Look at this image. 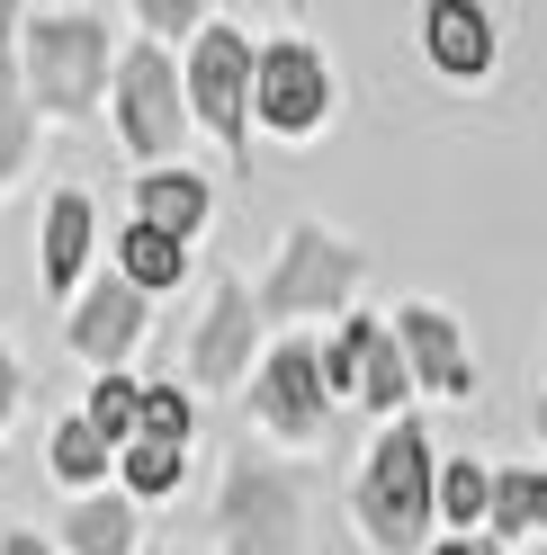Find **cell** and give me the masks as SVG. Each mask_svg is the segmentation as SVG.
I'll return each instance as SVG.
<instances>
[{
    "instance_id": "obj_1",
    "label": "cell",
    "mask_w": 547,
    "mask_h": 555,
    "mask_svg": "<svg viewBox=\"0 0 547 555\" xmlns=\"http://www.w3.org/2000/svg\"><path fill=\"white\" fill-rule=\"evenodd\" d=\"M431 457H422V430H386L378 448V475H368V529H378L386 546H404L422 529V511H431Z\"/></svg>"
},
{
    "instance_id": "obj_2",
    "label": "cell",
    "mask_w": 547,
    "mask_h": 555,
    "mask_svg": "<svg viewBox=\"0 0 547 555\" xmlns=\"http://www.w3.org/2000/svg\"><path fill=\"white\" fill-rule=\"evenodd\" d=\"M252 46L233 37V27H207L189 54V99H198V117H207L216 134H243V90H252Z\"/></svg>"
},
{
    "instance_id": "obj_3",
    "label": "cell",
    "mask_w": 547,
    "mask_h": 555,
    "mask_svg": "<svg viewBox=\"0 0 547 555\" xmlns=\"http://www.w3.org/2000/svg\"><path fill=\"white\" fill-rule=\"evenodd\" d=\"M117 117H126V144H135V153H170V134H180V73H170L153 46H144V54H126Z\"/></svg>"
},
{
    "instance_id": "obj_4",
    "label": "cell",
    "mask_w": 547,
    "mask_h": 555,
    "mask_svg": "<svg viewBox=\"0 0 547 555\" xmlns=\"http://www.w3.org/2000/svg\"><path fill=\"white\" fill-rule=\"evenodd\" d=\"M99 54H109L99 18H46L37 27V81H46L54 108H81V99L99 90Z\"/></svg>"
},
{
    "instance_id": "obj_5",
    "label": "cell",
    "mask_w": 547,
    "mask_h": 555,
    "mask_svg": "<svg viewBox=\"0 0 547 555\" xmlns=\"http://www.w3.org/2000/svg\"><path fill=\"white\" fill-rule=\"evenodd\" d=\"M252 99H260V117L269 126H315L323 117V63L305 54V46H269L260 54V73H252Z\"/></svg>"
},
{
    "instance_id": "obj_6",
    "label": "cell",
    "mask_w": 547,
    "mask_h": 555,
    "mask_svg": "<svg viewBox=\"0 0 547 555\" xmlns=\"http://www.w3.org/2000/svg\"><path fill=\"white\" fill-rule=\"evenodd\" d=\"M269 412H279V430H315L323 422V359L315 350H269Z\"/></svg>"
},
{
    "instance_id": "obj_7",
    "label": "cell",
    "mask_w": 547,
    "mask_h": 555,
    "mask_svg": "<svg viewBox=\"0 0 547 555\" xmlns=\"http://www.w3.org/2000/svg\"><path fill=\"white\" fill-rule=\"evenodd\" d=\"M135 332H144V296H135L126 278H117V287H99V296L81 305V323H73L81 359H126V340H135Z\"/></svg>"
},
{
    "instance_id": "obj_8",
    "label": "cell",
    "mask_w": 547,
    "mask_h": 555,
    "mask_svg": "<svg viewBox=\"0 0 547 555\" xmlns=\"http://www.w3.org/2000/svg\"><path fill=\"white\" fill-rule=\"evenodd\" d=\"M431 54H440V73H485L494 63V27L467 10V0H440L431 10Z\"/></svg>"
},
{
    "instance_id": "obj_9",
    "label": "cell",
    "mask_w": 547,
    "mask_h": 555,
    "mask_svg": "<svg viewBox=\"0 0 547 555\" xmlns=\"http://www.w3.org/2000/svg\"><path fill=\"white\" fill-rule=\"evenodd\" d=\"M135 216H144L153 233H170V242H189V233H198V216H207V189H198V180H180V170H162V180H144Z\"/></svg>"
},
{
    "instance_id": "obj_10",
    "label": "cell",
    "mask_w": 547,
    "mask_h": 555,
    "mask_svg": "<svg viewBox=\"0 0 547 555\" xmlns=\"http://www.w3.org/2000/svg\"><path fill=\"white\" fill-rule=\"evenodd\" d=\"M404 350L422 359V376L440 395H467V359H458V332L440 323V314H404Z\"/></svg>"
},
{
    "instance_id": "obj_11",
    "label": "cell",
    "mask_w": 547,
    "mask_h": 555,
    "mask_svg": "<svg viewBox=\"0 0 547 555\" xmlns=\"http://www.w3.org/2000/svg\"><path fill=\"white\" fill-rule=\"evenodd\" d=\"M117 278H126V287H180V242L153 233V224H126V242H117Z\"/></svg>"
},
{
    "instance_id": "obj_12",
    "label": "cell",
    "mask_w": 547,
    "mask_h": 555,
    "mask_svg": "<svg viewBox=\"0 0 547 555\" xmlns=\"http://www.w3.org/2000/svg\"><path fill=\"white\" fill-rule=\"evenodd\" d=\"M81 251H90V197H54V216H46V278L54 287L81 278Z\"/></svg>"
},
{
    "instance_id": "obj_13",
    "label": "cell",
    "mask_w": 547,
    "mask_h": 555,
    "mask_svg": "<svg viewBox=\"0 0 547 555\" xmlns=\"http://www.w3.org/2000/svg\"><path fill=\"white\" fill-rule=\"evenodd\" d=\"M351 340H359V395L368 403H404V386H414V376H404V359H395V340L378 332V323H351Z\"/></svg>"
},
{
    "instance_id": "obj_14",
    "label": "cell",
    "mask_w": 547,
    "mask_h": 555,
    "mask_svg": "<svg viewBox=\"0 0 547 555\" xmlns=\"http://www.w3.org/2000/svg\"><path fill=\"white\" fill-rule=\"evenodd\" d=\"M323 278H351V260H341V251H332L323 233H305V242H296V260H288V278H279V287H269V296H279V305H305V296H332Z\"/></svg>"
},
{
    "instance_id": "obj_15",
    "label": "cell",
    "mask_w": 547,
    "mask_h": 555,
    "mask_svg": "<svg viewBox=\"0 0 547 555\" xmlns=\"http://www.w3.org/2000/svg\"><path fill=\"white\" fill-rule=\"evenodd\" d=\"M243 340H252V305H243V296H225V305H216V323H207V340H198V376H233Z\"/></svg>"
},
{
    "instance_id": "obj_16",
    "label": "cell",
    "mask_w": 547,
    "mask_h": 555,
    "mask_svg": "<svg viewBox=\"0 0 547 555\" xmlns=\"http://www.w3.org/2000/svg\"><path fill=\"white\" fill-rule=\"evenodd\" d=\"M90 430H99V439H135V430H144V395H135L126 376H99V395H90Z\"/></svg>"
},
{
    "instance_id": "obj_17",
    "label": "cell",
    "mask_w": 547,
    "mask_h": 555,
    "mask_svg": "<svg viewBox=\"0 0 547 555\" xmlns=\"http://www.w3.org/2000/svg\"><path fill=\"white\" fill-rule=\"evenodd\" d=\"M494 519L503 529H547V475H503L494 483Z\"/></svg>"
},
{
    "instance_id": "obj_18",
    "label": "cell",
    "mask_w": 547,
    "mask_h": 555,
    "mask_svg": "<svg viewBox=\"0 0 547 555\" xmlns=\"http://www.w3.org/2000/svg\"><path fill=\"white\" fill-rule=\"evenodd\" d=\"M99 466H109V439H99L90 422H63V430H54V475H73V483H90Z\"/></svg>"
},
{
    "instance_id": "obj_19",
    "label": "cell",
    "mask_w": 547,
    "mask_h": 555,
    "mask_svg": "<svg viewBox=\"0 0 547 555\" xmlns=\"http://www.w3.org/2000/svg\"><path fill=\"white\" fill-rule=\"evenodd\" d=\"M73 546H81V555H126V502L73 511Z\"/></svg>"
},
{
    "instance_id": "obj_20",
    "label": "cell",
    "mask_w": 547,
    "mask_h": 555,
    "mask_svg": "<svg viewBox=\"0 0 547 555\" xmlns=\"http://www.w3.org/2000/svg\"><path fill=\"white\" fill-rule=\"evenodd\" d=\"M126 483H135V493H170V483H180V448L135 439V448H126Z\"/></svg>"
},
{
    "instance_id": "obj_21",
    "label": "cell",
    "mask_w": 547,
    "mask_h": 555,
    "mask_svg": "<svg viewBox=\"0 0 547 555\" xmlns=\"http://www.w3.org/2000/svg\"><path fill=\"white\" fill-rule=\"evenodd\" d=\"M431 502L449 511L458 529H467V519H485V502H494V493H485V466H449V475H440V493H431Z\"/></svg>"
},
{
    "instance_id": "obj_22",
    "label": "cell",
    "mask_w": 547,
    "mask_h": 555,
    "mask_svg": "<svg viewBox=\"0 0 547 555\" xmlns=\"http://www.w3.org/2000/svg\"><path fill=\"white\" fill-rule=\"evenodd\" d=\"M144 439H162V448L189 439V395H180V386H153V395H144Z\"/></svg>"
},
{
    "instance_id": "obj_23",
    "label": "cell",
    "mask_w": 547,
    "mask_h": 555,
    "mask_svg": "<svg viewBox=\"0 0 547 555\" xmlns=\"http://www.w3.org/2000/svg\"><path fill=\"white\" fill-rule=\"evenodd\" d=\"M323 386H332V395L359 386V340H351V332H341V350H323Z\"/></svg>"
},
{
    "instance_id": "obj_24",
    "label": "cell",
    "mask_w": 547,
    "mask_h": 555,
    "mask_svg": "<svg viewBox=\"0 0 547 555\" xmlns=\"http://www.w3.org/2000/svg\"><path fill=\"white\" fill-rule=\"evenodd\" d=\"M18 153V99H10V54H0V170Z\"/></svg>"
},
{
    "instance_id": "obj_25",
    "label": "cell",
    "mask_w": 547,
    "mask_h": 555,
    "mask_svg": "<svg viewBox=\"0 0 547 555\" xmlns=\"http://www.w3.org/2000/svg\"><path fill=\"white\" fill-rule=\"evenodd\" d=\"M0 555H46V546H37V538H10V546H0Z\"/></svg>"
},
{
    "instance_id": "obj_26",
    "label": "cell",
    "mask_w": 547,
    "mask_h": 555,
    "mask_svg": "<svg viewBox=\"0 0 547 555\" xmlns=\"http://www.w3.org/2000/svg\"><path fill=\"white\" fill-rule=\"evenodd\" d=\"M0 412H10V359H0Z\"/></svg>"
},
{
    "instance_id": "obj_27",
    "label": "cell",
    "mask_w": 547,
    "mask_h": 555,
    "mask_svg": "<svg viewBox=\"0 0 547 555\" xmlns=\"http://www.w3.org/2000/svg\"><path fill=\"white\" fill-rule=\"evenodd\" d=\"M440 555H475V546H440Z\"/></svg>"
},
{
    "instance_id": "obj_28",
    "label": "cell",
    "mask_w": 547,
    "mask_h": 555,
    "mask_svg": "<svg viewBox=\"0 0 547 555\" xmlns=\"http://www.w3.org/2000/svg\"><path fill=\"white\" fill-rule=\"evenodd\" d=\"M538 430H547V422H538Z\"/></svg>"
}]
</instances>
